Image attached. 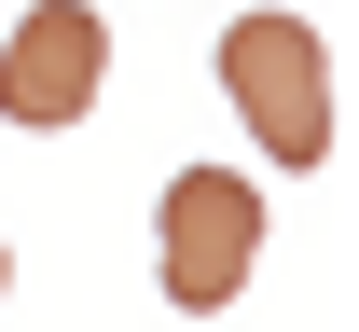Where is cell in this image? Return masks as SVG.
<instances>
[{
	"label": "cell",
	"instance_id": "cell-1",
	"mask_svg": "<svg viewBox=\"0 0 359 332\" xmlns=\"http://www.w3.org/2000/svg\"><path fill=\"white\" fill-rule=\"evenodd\" d=\"M222 97L235 125L263 139V166H332V42H318L304 14H235L222 28Z\"/></svg>",
	"mask_w": 359,
	"mask_h": 332
},
{
	"label": "cell",
	"instance_id": "cell-2",
	"mask_svg": "<svg viewBox=\"0 0 359 332\" xmlns=\"http://www.w3.org/2000/svg\"><path fill=\"white\" fill-rule=\"evenodd\" d=\"M263 194H249V166H180L166 208H152V277H166L180 319H222L235 291H249V263H263Z\"/></svg>",
	"mask_w": 359,
	"mask_h": 332
},
{
	"label": "cell",
	"instance_id": "cell-3",
	"mask_svg": "<svg viewBox=\"0 0 359 332\" xmlns=\"http://www.w3.org/2000/svg\"><path fill=\"white\" fill-rule=\"evenodd\" d=\"M97 84H111V14H97V0H28V14L0 28V125L55 139V125L97 111Z\"/></svg>",
	"mask_w": 359,
	"mask_h": 332
},
{
	"label": "cell",
	"instance_id": "cell-4",
	"mask_svg": "<svg viewBox=\"0 0 359 332\" xmlns=\"http://www.w3.org/2000/svg\"><path fill=\"white\" fill-rule=\"evenodd\" d=\"M0 291H14V249H0Z\"/></svg>",
	"mask_w": 359,
	"mask_h": 332
}]
</instances>
